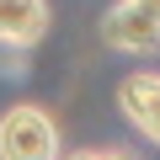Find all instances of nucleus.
Instances as JSON below:
<instances>
[{
    "label": "nucleus",
    "mask_w": 160,
    "mask_h": 160,
    "mask_svg": "<svg viewBox=\"0 0 160 160\" xmlns=\"http://www.w3.org/2000/svg\"><path fill=\"white\" fill-rule=\"evenodd\" d=\"M59 128L43 107H6L0 112V160H59Z\"/></svg>",
    "instance_id": "nucleus-1"
},
{
    "label": "nucleus",
    "mask_w": 160,
    "mask_h": 160,
    "mask_svg": "<svg viewBox=\"0 0 160 160\" xmlns=\"http://www.w3.org/2000/svg\"><path fill=\"white\" fill-rule=\"evenodd\" d=\"M102 38L118 53H160V0H118L102 16Z\"/></svg>",
    "instance_id": "nucleus-2"
},
{
    "label": "nucleus",
    "mask_w": 160,
    "mask_h": 160,
    "mask_svg": "<svg viewBox=\"0 0 160 160\" xmlns=\"http://www.w3.org/2000/svg\"><path fill=\"white\" fill-rule=\"evenodd\" d=\"M118 107H123V118H128L149 144H160V75H155V69H133V75H123Z\"/></svg>",
    "instance_id": "nucleus-3"
},
{
    "label": "nucleus",
    "mask_w": 160,
    "mask_h": 160,
    "mask_svg": "<svg viewBox=\"0 0 160 160\" xmlns=\"http://www.w3.org/2000/svg\"><path fill=\"white\" fill-rule=\"evenodd\" d=\"M48 32V0H0V43L32 48Z\"/></svg>",
    "instance_id": "nucleus-4"
},
{
    "label": "nucleus",
    "mask_w": 160,
    "mask_h": 160,
    "mask_svg": "<svg viewBox=\"0 0 160 160\" xmlns=\"http://www.w3.org/2000/svg\"><path fill=\"white\" fill-rule=\"evenodd\" d=\"M64 160H133L128 149H75V155H64Z\"/></svg>",
    "instance_id": "nucleus-5"
}]
</instances>
